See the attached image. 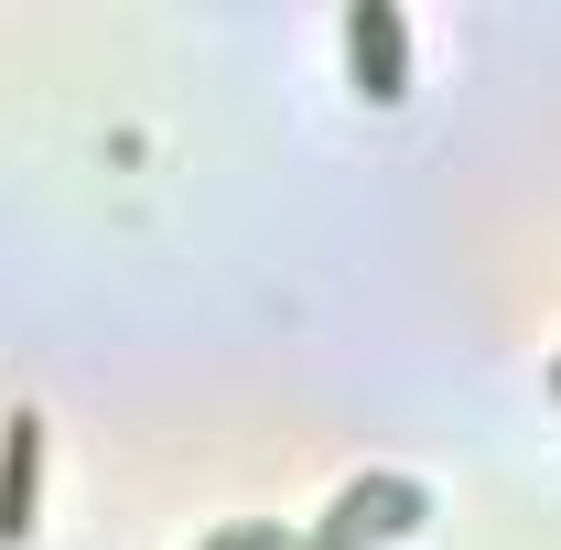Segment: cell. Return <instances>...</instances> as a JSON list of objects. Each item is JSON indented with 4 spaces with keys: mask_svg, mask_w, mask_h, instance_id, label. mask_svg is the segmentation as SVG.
Here are the masks:
<instances>
[{
    "mask_svg": "<svg viewBox=\"0 0 561 550\" xmlns=\"http://www.w3.org/2000/svg\"><path fill=\"white\" fill-rule=\"evenodd\" d=\"M33 507V421H11V465H0V529H22Z\"/></svg>",
    "mask_w": 561,
    "mask_h": 550,
    "instance_id": "1",
    "label": "cell"
}]
</instances>
